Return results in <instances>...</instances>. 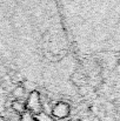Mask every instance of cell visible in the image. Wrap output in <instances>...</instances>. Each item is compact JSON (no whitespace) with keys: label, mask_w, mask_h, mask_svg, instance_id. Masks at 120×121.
<instances>
[{"label":"cell","mask_w":120,"mask_h":121,"mask_svg":"<svg viewBox=\"0 0 120 121\" xmlns=\"http://www.w3.org/2000/svg\"><path fill=\"white\" fill-rule=\"evenodd\" d=\"M0 61L47 92L74 96L79 68L57 0H0Z\"/></svg>","instance_id":"obj_1"},{"label":"cell","mask_w":120,"mask_h":121,"mask_svg":"<svg viewBox=\"0 0 120 121\" xmlns=\"http://www.w3.org/2000/svg\"><path fill=\"white\" fill-rule=\"evenodd\" d=\"M78 56L120 52V0H57Z\"/></svg>","instance_id":"obj_2"},{"label":"cell","mask_w":120,"mask_h":121,"mask_svg":"<svg viewBox=\"0 0 120 121\" xmlns=\"http://www.w3.org/2000/svg\"><path fill=\"white\" fill-rule=\"evenodd\" d=\"M25 106H26V111H28L33 115H38L41 112H44L40 93L38 89L28 93V96H27V100L25 102Z\"/></svg>","instance_id":"obj_3"},{"label":"cell","mask_w":120,"mask_h":121,"mask_svg":"<svg viewBox=\"0 0 120 121\" xmlns=\"http://www.w3.org/2000/svg\"><path fill=\"white\" fill-rule=\"evenodd\" d=\"M71 114V106L65 102V101H58L53 108H52V112H51V115L55 119V120H62V119H66L68 118Z\"/></svg>","instance_id":"obj_4"},{"label":"cell","mask_w":120,"mask_h":121,"mask_svg":"<svg viewBox=\"0 0 120 121\" xmlns=\"http://www.w3.org/2000/svg\"><path fill=\"white\" fill-rule=\"evenodd\" d=\"M11 94H12V96L15 98V100H20V99H22L26 95V89L24 88L22 85H15L12 88Z\"/></svg>","instance_id":"obj_5"},{"label":"cell","mask_w":120,"mask_h":121,"mask_svg":"<svg viewBox=\"0 0 120 121\" xmlns=\"http://www.w3.org/2000/svg\"><path fill=\"white\" fill-rule=\"evenodd\" d=\"M11 108L14 113H17L18 115L22 114L24 112H26V106L24 102H21L20 100H14L11 102Z\"/></svg>","instance_id":"obj_6"},{"label":"cell","mask_w":120,"mask_h":121,"mask_svg":"<svg viewBox=\"0 0 120 121\" xmlns=\"http://www.w3.org/2000/svg\"><path fill=\"white\" fill-rule=\"evenodd\" d=\"M34 118L37 119V121H58V120H55L51 114H47L45 111L41 112L38 115H34Z\"/></svg>","instance_id":"obj_7"},{"label":"cell","mask_w":120,"mask_h":121,"mask_svg":"<svg viewBox=\"0 0 120 121\" xmlns=\"http://www.w3.org/2000/svg\"><path fill=\"white\" fill-rule=\"evenodd\" d=\"M19 121H37V119L34 118V115L32 113L26 111V112H24L22 114L19 115Z\"/></svg>","instance_id":"obj_8"},{"label":"cell","mask_w":120,"mask_h":121,"mask_svg":"<svg viewBox=\"0 0 120 121\" xmlns=\"http://www.w3.org/2000/svg\"><path fill=\"white\" fill-rule=\"evenodd\" d=\"M1 86H2L4 89H6V91L9 88V83H8V82H4V81H2V82H1Z\"/></svg>","instance_id":"obj_9"},{"label":"cell","mask_w":120,"mask_h":121,"mask_svg":"<svg viewBox=\"0 0 120 121\" xmlns=\"http://www.w3.org/2000/svg\"><path fill=\"white\" fill-rule=\"evenodd\" d=\"M0 121H7V120H6L4 117H0Z\"/></svg>","instance_id":"obj_10"}]
</instances>
